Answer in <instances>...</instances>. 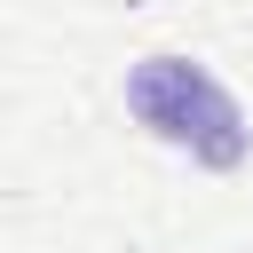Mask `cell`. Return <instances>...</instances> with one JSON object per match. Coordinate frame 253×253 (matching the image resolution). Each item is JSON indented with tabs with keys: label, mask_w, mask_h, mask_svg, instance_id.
<instances>
[{
	"label": "cell",
	"mask_w": 253,
	"mask_h": 253,
	"mask_svg": "<svg viewBox=\"0 0 253 253\" xmlns=\"http://www.w3.org/2000/svg\"><path fill=\"white\" fill-rule=\"evenodd\" d=\"M126 111H134L142 134H158L166 150H190L198 166H237L253 150V126H245L237 95L198 55H142L126 71Z\"/></svg>",
	"instance_id": "cell-1"
}]
</instances>
